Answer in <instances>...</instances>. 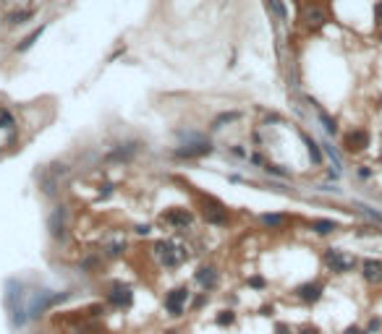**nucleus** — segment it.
<instances>
[{"label":"nucleus","instance_id":"nucleus-9","mask_svg":"<svg viewBox=\"0 0 382 334\" xmlns=\"http://www.w3.org/2000/svg\"><path fill=\"white\" fill-rule=\"evenodd\" d=\"M322 290H325L322 282H306V285H301L296 290V298L304 300V303H317L322 298Z\"/></svg>","mask_w":382,"mask_h":334},{"label":"nucleus","instance_id":"nucleus-29","mask_svg":"<svg viewBox=\"0 0 382 334\" xmlns=\"http://www.w3.org/2000/svg\"><path fill=\"white\" fill-rule=\"evenodd\" d=\"M165 334H178V332H173V329H170V332H165Z\"/></svg>","mask_w":382,"mask_h":334},{"label":"nucleus","instance_id":"nucleus-3","mask_svg":"<svg viewBox=\"0 0 382 334\" xmlns=\"http://www.w3.org/2000/svg\"><path fill=\"white\" fill-rule=\"evenodd\" d=\"M322 261L327 264V269L330 272H335V274H343V272H348V269H353V256H348V253H343V250H338V248H327L325 253H322Z\"/></svg>","mask_w":382,"mask_h":334},{"label":"nucleus","instance_id":"nucleus-15","mask_svg":"<svg viewBox=\"0 0 382 334\" xmlns=\"http://www.w3.org/2000/svg\"><path fill=\"white\" fill-rule=\"evenodd\" d=\"M32 16H34V11H16V13L8 16L5 21H8V26H19V24H26Z\"/></svg>","mask_w":382,"mask_h":334},{"label":"nucleus","instance_id":"nucleus-4","mask_svg":"<svg viewBox=\"0 0 382 334\" xmlns=\"http://www.w3.org/2000/svg\"><path fill=\"white\" fill-rule=\"evenodd\" d=\"M189 298H191L189 287H176V290H170L165 295V311L170 313V316H184Z\"/></svg>","mask_w":382,"mask_h":334},{"label":"nucleus","instance_id":"nucleus-10","mask_svg":"<svg viewBox=\"0 0 382 334\" xmlns=\"http://www.w3.org/2000/svg\"><path fill=\"white\" fill-rule=\"evenodd\" d=\"M361 274H364V280H367V282L380 285L382 282V261H377V258H364Z\"/></svg>","mask_w":382,"mask_h":334},{"label":"nucleus","instance_id":"nucleus-6","mask_svg":"<svg viewBox=\"0 0 382 334\" xmlns=\"http://www.w3.org/2000/svg\"><path fill=\"white\" fill-rule=\"evenodd\" d=\"M210 152H212L210 141H194V144H186V146H181V149H176V157H181V160H194V157H204Z\"/></svg>","mask_w":382,"mask_h":334},{"label":"nucleus","instance_id":"nucleus-14","mask_svg":"<svg viewBox=\"0 0 382 334\" xmlns=\"http://www.w3.org/2000/svg\"><path fill=\"white\" fill-rule=\"evenodd\" d=\"M304 21H306V26H322L325 24V13L320 11V8H312V11H306Z\"/></svg>","mask_w":382,"mask_h":334},{"label":"nucleus","instance_id":"nucleus-11","mask_svg":"<svg viewBox=\"0 0 382 334\" xmlns=\"http://www.w3.org/2000/svg\"><path fill=\"white\" fill-rule=\"evenodd\" d=\"M196 282L204 287V290H212V287L217 285V272H215V266H199V272H196Z\"/></svg>","mask_w":382,"mask_h":334},{"label":"nucleus","instance_id":"nucleus-17","mask_svg":"<svg viewBox=\"0 0 382 334\" xmlns=\"http://www.w3.org/2000/svg\"><path fill=\"white\" fill-rule=\"evenodd\" d=\"M304 144H306V149H309V154H312V160L317 162V165H320L322 162V154H320V146H317L314 141H312V138H309L306 133H304Z\"/></svg>","mask_w":382,"mask_h":334},{"label":"nucleus","instance_id":"nucleus-7","mask_svg":"<svg viewBox=\"0 0 382 334\" xmlns=\"http://www.w3.org/2000/svg\"><path fill=\"white\" fill-rule=\"evenodd\" d=\"M162 222L165 225H170V227H189L191 222H194V217H191V211L189 209H170V211H165L162 214Z\"/></svg>","mask_w":382,"mask_h":334},{"label":"nucleus","instance_id":"nucleus-1","mask_svg":"<svg viewBox=\"0 0 382 334\" xmlns=\"http://www.w3.org/2000/svg\"><path fill=\"white\" fill-rule=\"evenodd\" d=\"M154 256L160 258V264L162 266H178L181 264V258H186V248H178L176 243H170V240H160V243H154Z\"/></svg>","mask_w":382,"mask_h":334},{"label":"nucleus","instance_id":"nucleus-18","mask_svg":"<svg viewBox=\"0 0 382 334\" xmlns=\"http://www.w3.org/2000/svg\"><path fill=\"white\" fill-rule=\"evenodd\" d=\"M317 115H320V120H322V123H325V128H327V133H335V131H338V125H335V120H333L330 115H327V113H325V110H322V107H317Z\"/></svg>","mask_w":382,"mask_h":334},{"label":"nucleus","instance_id":"nucleus-23","mask_svg":"<svg viewBox=\"0 0 382 334\" xmlns=\"http://www.w3.org/2000/svg\"><path fill=\"white\" fill-rule=\"evenodd\" d=\"M123 248H126L123 243H115V246H110V248H107V253H110V256H118V253H121Z\"/></svg>","mask_w":382,"mask_h":334},{"label":"nucleus","instance_id":"nucleus-22","mask_svg":"<svg viewBox=\"0 0 382 334\" xmlns=\"http://www.w3.org/2000/svg\"><path fill=\"white\" fill-rule=\"evenodd\" d=\"M375 21H377V26H382V0L375 5Z\"/></svg>","mask_w":382,"mask_h":334},{"label":"nucleus","instance_id":"nucleus-21","mask_svg":"<svg viewBox=\"0 0 382 334\" xmlns=\"http://www.w3.org/2000/svg\"><path fill=\"white\" fill-rule=\"evenodd\" d=\"M267 5H272V11H275V13H278L280 18H286V8H283V5H280V3H278V0H267Z\"/></svg>","mask_w":382,"mask_h":334},{"label":"nucleus","instance_id":"nucleus-19","mask_svg":"<svg viewBox=\"0 0 382 334\" xmlns=\"http://www.w3.org/2000/svg\"><path fill=\"white\" fill-rule=\"evenodd\" d=\"M215 321L220 324V327H231V324L236 321V313L233 311H220V316H217Z\"/></svg>","mask_w":382,"mask_h":334},{"label":"nucleus","instance_id":"nucleus-26","mask_svg":"<svg viewBox=\"0 0 382 334\" xmlns=\"http://www.w3.org/2000/svg\"><path fill=\"white\" fill-rule=\"evenodd\" d=\"M251 285H254V287H265V280H262V277H254Z\"/></svg>","mask_w":382,"mask_h":334},{"label":"nucleus","instance_id":"nucleus-25","mask_svg":"<svg viewBox=\"0 0 382 334\" xmlns=\"http://www.w3.org/2000/svg\"><path fill=\"white\" fill-rule=\"evenodd\" d=\"M136 233H139V235H147V233H149V225H139V227H136Z\"/></svg>","mask_w":382,"mask_h":334},{"label":"nucleus","instance_id":"nucleus-24","mask_svg":"<svg viewBox=\"0 0 382 334\" xmlns=\"http://www.w3.org/2000/svg\"><path fill=\"white\" fill-rule=\"evenodd\" d=\"M275 334H290V329L286 327V324H278V327H275Z\"/></svg>","mask_w":382,"mask_h":334},{"label":"nucleus","instance_id":"nucleus-8","mask_svg":"<svg viewBox=\"0 0 382 334\" xmlns=\"http://www.w3.org/2000/svg\"><path fill=\"white\" fill-rule=\"evenodd\" d=\"M367 144H369V133L367 131H348L343 136V146L348 152H361V149H367Z\"/></svg>","mask_w":382,"mask_h":334},{"label":"nucleus","instance_id":"nucleus-27","mask_svg":"<svg viewBox=\"0 0 382 334\" xmlns=\"http://www.w3.org/2000/svg\"><path fill=\"white\" fill-rule=\"evenodd\" d=\"M301 334H320V332H317L314 327H306V329H301Z\"/></svg>","mask_w":382,"mask_h":334},{"label":"nucleus","instance_id":"nucleus-13","mask_svg":"<svg viewBox=\"0 0 382 334\" xmlns=\"http://www.w3.org/2000/svg\"><path fill=\"white\" fill-rule=\"evenodd\" d=\"M335 227H338V225L330 222V219H314L312 222V230H314V233H320V235H330Z\"/></svg>","mask_w":382,"mask_h":334},{"label":"nucleus","instance_id":"nucleus-20","mask_svg":"<svg viewBox=\"0 0 382 334\" xmlns=\"http://www.w3.org/2000/svg\"><path fill=\"white\" fill-rule=\"evenodd\" d=\"M239 118V113H225V115H220L215 120V128H220V123H231V120H236Z\"/></svg>","mask_w":382,"mask_h":334},{"label":"nucleus","instance_id":"nucleus-2","mask_svg":"<svg viewBox=\"0 0 382 334\" xmlns=\"http://www.w3.org/2000/svg\"><path fill=\"white\" fill-rule=\"evenodd\" d=\"M202 217L210 222V225H217V227H225L231 222L228 209H225L217 199H212V196H204L202 199Z\"/></svg>","mask_w":382,"mask_h":334},{"label":"nucleus","instance_id":"nucleus-12","mask_svg":"<svg viewBox=\"0 0 382 334\" xmlns=\"http://www.w3.org/2000/svg\"><path fill=\"white\" fill-rule=\"evenodd\" d=\"M45 29H48V24H42V26H37V29H34V32H32L29 37H26V40H24V42H21V44H19V47H16V50H19V52H26V50H29V47H32V44H34V42H37V40H40V37L45 34Z\"/></svg>","mask_w":382,"mask_h":334},{"label":"nucleus","instance_id":"nucleus-5","mask_svg":"<svg viewBox=\"0 0 382 334\" xmlns=\"http://www.w3.org/2000/svg\"><path fill=\"white\" fill-rule=\"evenodd\" d=\"M107 303L115 305V308H129L131 300H134V295H131V287L129 285H123V282H113L110 287H107Z\"/></svg>","mask_w":382,"mask_h":334},{"label":"nucleus","instance_id":"nucleus-16","mask_svg":"<svg viewBox=\"0 0 382 334\" xmlns=\"http://www.w3.org/2000/svg\"><path fill=\"white\" fill-rule=\"evenodd\" d=\"M262 225H267V227H283L286 225V217L283 214H265V217H262Z\"/></svg>","mask_w":382,"mask_h":334},{"label":"nucleus","instance_id":"nucleus-28","mask_svg":"<svg viewBox=\"0 0 382 334\" xmlns=\"http://www.w3.org/2000/svg\"><path fill=\"white\" fill-rule=\"evenodd\" d=\"M204 300H207V295H202V298H196V300H194V308H199V305H202Z\"/></svg>","mask_w":382,"mask_h":334}]
</instances>
